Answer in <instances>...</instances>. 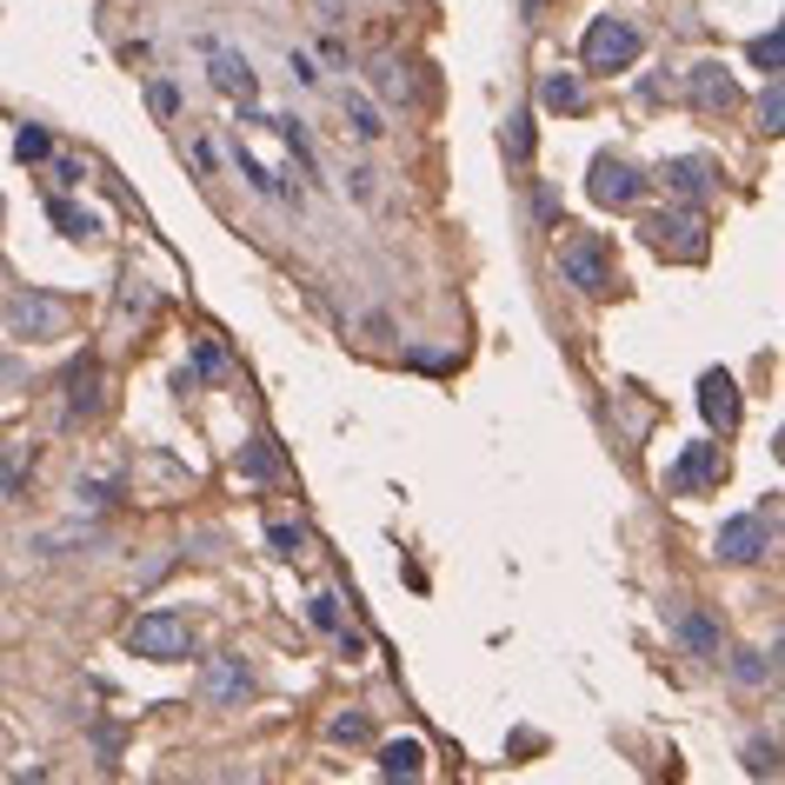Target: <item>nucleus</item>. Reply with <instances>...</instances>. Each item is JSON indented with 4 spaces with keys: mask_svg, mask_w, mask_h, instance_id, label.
<instances>
[{
    "mask_svg": "<svg viewBox=\"0 0 785 785\" xmlns=\"http://www.w3.org/2000/svg\"><path fill=\"white\" fill-rule=\"evenodd\" d=\"M640 47H646L640 20H626V13H593L586 33H580V67H586V73H633Z\"/></svg>",
    "mask_w": 785,
    "mask_h": 785,
    "instance_id": "f257e3e1",
    "label": "nucleus"
},
{
    "mask_svg": "<svg viewBox=\"0 0 785 785\" xmlns=\"http://www.w3.org/2000/svg\"><path fill=\"white\" fill-rule=\"evenodd\" d=\"M646 240H653L666 260H700V253H706V213L686 207V200H673V207L646 213Z\"/></svg>",
    "mask_w": 785,
    "mask_h": 785,
    "instance_id": "f03ea898",
    "label": "nucleus"
},
{
    "mask_svg": "<svg viewBox=\"0 0 785 785\" xmlns=\"http://www.w3.org/2000/svg\"><path fill=\"white\" fill-rule=\"evenodd\" d=\"M127 653H133V660H160V666L193 660V626H187L180 613H147V620H133Z\"/></svg>",
    "mask_w": 785,
    "mask_h": 785,
    "instance_id": "7ed1b4c3",
    "label": "nucleus"
},
{
    "mask_svg": "<svg viewBox=\"0 0 785 785\" xmlns=\"http://www.w3.org/2000/svg\"><path fill=\"white\" fill-rule=\"evenodd\" d=\"M560 280H566L573 293H606V286H613V253H606V240H600V233L560 240Z\"/></svg>",
    "mask_w": 785,
    "mask_h": 785,
    "instance_id": "20e7f679",
    "label": "nucleus"
},
{
    "mask_svg": "<svg viewBox=\"0 0 785 785\" xmlns=\"http://www.w3.org/2000/svg\"><path fill=\"white\" fill-rule=\"evenodd\" d=\"M7 333L13 340H27V346H40V340H60L67 333V300H53V293H13L7 300Z\"/></svg>",
    "mask_w": 785,
    "mask_h": 785,
    "instance_id": "39448f33",
    "label": "nucleus"
},
{
    "mask_svg": "<svg viewBox=\"0 0 785 785\" xmlns=\"http://www.w3.org/2000/svg\"><path fill=\"white\" fill-rule=\"evenodd\" d=\"M586 193H593L600 207H613V213H633L640 193H646V167H626L620 153H600L593 173H586Z\"/></svg>",
    "mask_w": 785,
    "mask_h": 785,
    "instance_id": "423d86ee",
    "label": "nucleus"
},
{
    "mask_svg": "<svg viewBox=\"0 0 785 785\" xmlns=\"http://www.w3.org/2000/svg\"><path fill=\"white\" fill-rule=\"evenodd\" d=\"M253 686H260V680H253L246 653H213L207 673H200V700H207V706H246Z\"/></svg>",
    "mask_w": 785,
    "mask_h": 785,
    "instance_id": "0eeeda50",
    "label": "nucleus"
},
{
    "mask_svg": "<svg viewBox=\"0 0 785 785\" xmlns=\"http://www.w3.org/2000/svg\"><path fill=\"white\" fill-rule=\"evenodd\" d=\"M713 553H719L726 566H753V560H766V553H773V513H739V520H726Z\"/></svg>",
    "mask_w": 785,
    "mask_h": 785,
    "instance_id": "6e6552de",
    "label": "nucleus"
},
{
    "mask_svg": "<svg viewBox=\"0 0 785 785\" xmlns=\"http://www.w3.org/2000/svg\"><path fill=\"white\" fill-rule=\"evenodd\" d=\"M200 53H207V87H213V93H227V100H253V93H260V73H253L233 47H220L213 33H200Z\"/></svg>",
    "mask_w": 785,
    "mask_h": 785,
    "instance_id": "1a4fd4ad",
    "label": "nucleus"
},
{
    "mask_svg": "<svg viewBox=\"0 0 785 785\" xmlns=\"http://www.w3.org/2000/svg\"><path fill=\"white\" fill-rule=\"evenodd\" d=\"M366 80L380 87V100H386V107H420V87H426V80H420V60H413V53H400V47H393V53H380V60H366Z\"/></svg>",
    "mask_w": 785,
    "mask_h": 785,
    "instance_id": "9d476101",
    "label": "nucleus"
},
{
    "mask_svg": "<svg viewBox=\"0 0 785 785\" xmlns=\"http://www.w3.org/2000/svg\"><path fill=\"white\" fill-rule=\"evenodd\" d=\"M719 480H726V453H719L713 440H693V446L673 460V473H666V486H673L680 500H686V493H713Z\"/></svg>",
    "mask_w": 785,
    "mask_h": 785,
    "instance_id": "9b49d317",
    "label": "nucleus"
},
{
    "mask_svg": "<svg viewBox=\"0 0 785 785\" xmlns=\"http://www.w3.org/2000/svg\"><path fill=\"white\" fill-rule=\"evenodd\" d=\"M673 640H680L686 660H726V620H719L713 606H686V613H673Z\"/></svg>",
    "mask_w": 785,
    "mask_h": 785,
    "instance_id": "f8f14e48",
    "label": "nucleus"
},
{
    "mask_svg": "<svg viewBox=\"0 0 785 785\" xmlns=\"http://www.w3.org/2000/svg\"><path fill=\"white\" fill-rule=\"evenodd\" d=\"M686 100H693L700 113H733V107H739V80H733V67H719V60H693V67H686Z\"/></svg>",
    "mask_w": 785,
    "mask_h": 785,
    "instance_id": "ddd939ff",
    "label": "nucleus"
},
{
    "mask_svg": "<svg viewBox=\"0 0 785 785\" xmlns=\"http://www.w3.org/2000/svg\"><path fill=\"white\" fill-rule=\"evenodd\" d=\"M660 187H666L673 200H686V207H706V193H713V160L680 153V160H666V167H660Z\"/></svg>",
    "mask_w": 785,
    "mask_h": 785,
    "instance_id": "4468645a",
    "label": "nucleus"
},
{
    "mask_svg": "<svg viewBox=\"0 0 785 785\" xmlns=\"http://www.w3.org/2000/svg\"><path fill=\"white\" fill-rule=\"evenodd\" d=\"M700 413L713 420V433H733V426H739V386H733L726 366H713V373L700 380Z\"/></svg>",
    "mask_w": 785,
    "mask_h": 785,
    "instance_id": "2eb2a0df",
    "label": "nucleus"
},
{
    "mask_svg": "<svg viewBox=\"0 0 785 785\" xmlns=\"http://www.w3.org/2000/svg\"><path fill=\"white\" fill-rule=\"evenodd\" d=\"M67 386H73V393H67V420H73V426L93 420V413H100V360H80V366L67 373Z\"/></svg>",
    "mask_w": 785,
    "mask_h": 785,
    "instance_id": "dca6fc26",
    "label": "nucleus"
},
{
    "mask_svg": "<svg viewBox=\"0 0 785 785\" xmlns=\"http://www.w3.org/2000/svg\"><path fill=\"white\" fill-rule=\"evenodd\" d=\"M240 473L260 480V486H280V480H286V460H280V446H273L266 433H253V440L240 446Z\"/></svg>",
    "mask_w": 785,
    "mask_h": 785,
    "instance_id": "f3484780",
    "label": "nucleus"
},
{
    "mask_svg": "<svg viewBox=\"0 0 785 785\" xmlns=\"http://www.w3.org/2000/svg\"><path fill=\"white\" fill-rule=\"evenodd\" d=\"M540 100H546L553 113H580V107H586V80H580V73H546V80H540Z\"/></svg>",
    "mask_w": 785,
    "mask_h": 785,
    "instance_id": "a211bd4d",
    "label": "nucleus"
},
{
    "mask_svg": "<svg viewBox=\"0 0 785 785\" xmlns=\"http://www.w3.org/2000/svg\"><path fill=\"white\" fill-rule=\"evenodd\" d=\"M380 773H386V779H420V773H426V746H420V739H393V746L380 753Z\"/></svg>",
    "mask_w": 785,
    "mask_h": 785,
    "instance_id": "6ab92c4d",
    "label": "nucleus"
},
{
    "mask_svg": "<svg viewBox=\"0 0 785 785\" xmlns=\"http://www.w3.org/2000/svg\"><path fill=\"white\" fill-rule=\"evenodd\" d=\"M27 466H33L27 440H0V500H20V486H27Z\"/></svg>",
    "mask_w": 785,
    "mask_h": 785,
    "instance_id": "aec40b11",
    "label": "nucleus"
},
{
    "mask_svg": "<svg viewBox=\"0 0 785 785\" xmlns=\"http://www.w3.org/2000/svg\"><path fill=\"white\" fill-rule=\"evenodd\" d=\"M47 213L60 220V233H67V240H93V233H100V220H93L87 207H73L67 193H47Z\"/></svg>",
    "mask_w": 785,
    "mask_h": 785,
    "instance_id": "412c9836",
    "label": "nucleus"
},
{
    "mask_svg": "<svg viewBox=\"0 0 785 785\" xmlns=\"http://www.w3.org/2000/svg\"><path fill=\"white\" fill-rule=\"evenodd\" d=\"M340 107H346V133H353V140H380V133H386V120H380V107H373L366 93H346Z\"/></svg>",
    "mask_w": 785,
    "mask_h": 785,
    "instance_id": "4be33fe9",
    "label": "nucleus"
},
{
    "mask_svg": "<svg viewBox=\"0 0 785 785\" xmlns=\"http://www.w3.org/2000/svg\"><path fill=\"white\" fill-rule=\"evenodd\" d=\"M773 673H779V653H739L733 660V686H746V693L773 686Z\"/></svg>",
    "mask_w": 785,
    "mask_h": 785,
    "instance_id": "5701e85b",
    "label": "nucleus"
},
{
    "mask_svg": "<svg viewBox=\"0 0 785 785\" xmlns=\"http://www.w3.org/2000/svg\"><path fill=\"white\" fill-rule=\"evenodd\" d=\"M346 200H353V207H373V200H380V167H373V160H353V167H346Z\"/></svg>",
    "mask_w": 785,
    "mask_h": 785,
    "instance_id": "b1692460",
    "label": "nucleus"
},
{
    "mask_svg": "<svg viewBox=\"0 0 785 785\" xmlns=\"http://www.w3.org/2000/svg\"><path fill=\"white\" fill-rule=\"evenodd\" d=\"M233 160H240V173H246V187H253V193L286 200V187H280V173H273V167H260V160H253V153H240V147H233Z\"/></svg>",
    "mask_w": 785,
    "mask_h": 785,
    "instance_id": "393cba45",
    "label": "nucleus"
},
{
    "mask_svg": "<svg viewBox=\"0 0 785 785\" xmlns=\"http://www.w3.org/2000/svg\"><path fill=\"white\" fill-rule=\"evenodd\" d=\"M753 113H759V120H753L759 133H779V127H785V93H779V80H766V93H759V107H753Z\"/></svg>",
    "mask_w": 785,
    "mask_h": 785,
    "instance_id": "a878e982",
    "label": "nucleus"
},
{
    "mask_svg": "<svg viewBox=\"0 0 785 785\" xmlns=\"http://www.w3.org/2000/svg\"><path fill=\"white\" fill-rule=\"evenodd\" d=\"M193 373L213 380V386L227 380V353H220V340H193Z\"/></svg>",
    "mask_w": 785,
    "mask_h": 785,
    "instance_id": "bb28decb",
    "label": "nucleus"
},
{
    "mask_svg": "<svg viewBox=\"0 0 785 785\" xmlns=\"http://www.w3.org/2000/svg\"><path fill=\"white\" fill-rule=\"evenodd\" d=\"M366 733H373L366 713H333V719H326V739H333V746H353V739H366Z\"/></svg>",
    "mask_w": 785,
    "mask_h": 785,
    "instance_id": "cd10ccee",
    "label": "nucleus"
},
{
    "mask_svg": "<svg viewBox=\"0 0 785 785\" xmlns=\"http://www.w3.org/2000/svg\"><path fill=\"white\" fill-rule=\"evenodd\" d=\"M746 773L753 779H779V746L773 739H746Z\"/></svg>",
    "mask_w": 785,
    "mask_h": 785,
    "instance_id": "c85d7f7f",
    "label": "nucleus"
},
{
    "mask_svg": "<svg viewBox=\"0 0 785 785\" xmlns=\"http://www.w3.org/2000/svg\"><path fill=\"white\" fill-rule=\"evenodd\" d=\"M506 153H513V160H533V120H526V107L506 113Z\"/></svg>",
    "mask_w": 785,
    "mask_h": 785,
    "instance_id": "c756f323",
    "label": "nucleus"
},
{
    "mask_svg": "<svg viewBox=\"0 0 785 785\" xmlns=\"http://www.w3.org/2000/svg\"><path fill=\"white\" fill-rule=\"evenodd\" d=\"M306 620H313V633H340V606H333V593H313V600H306Z\"/></svg>",
    "mask_w": 785,
    "mask_h": 785,
    "instance_id": "7c9ffc66",
    "label": "nucleus"
},
{
    "mask_svg": "<svg viewBox=\"0 0 785 785\" xmlns=\"http://www.w3.org/2000/svg\"><path fill=\"white\" fill-rule=\"evenodd\" d=\"M13 147H20V160H47V153H53V133H40V127H20V140H13Z\"/></svg>",
    "mask_w": 785,
    "mask_h": 785,
    "instance_id": "2f4dec72",
    "label": "nucleus"
},
{
    "mask_svg": "<svg viewBox=\"0 0 785 785\" xmlns=\"http://www.w3.org/2000/svg\"><path fill=\"white\" fill-rule=\"evenodd\" d=\"M120 500V480H80V506H113Z\"/></svg>",
    "mask_w": 785,
    "mask_h": 785,
    "instance_id": "473e14b6",
    "label": "nucleus"
},
{
    "mask_svg": "<svg viewBox=\"0 0 785 785\" xmlns=\"http://www.w3.org/2000/svg\"><path fill=\"white\" fill-rule=\"evenodd\" d=\"M746 53H753V67H766V73H779V33H759V40H753Z\"/></svg>",
    "mask_w": 785,
    "mask_h": 785,
    "instance_id": "72a5a7b5",
    "label": "nucleus"
},
{
    "mask_svg": "<svg viewBox=\"0 0 785 785\" xmlns=\"http://www.w3.org/2000/svg\"><path fill=\"white\" fill-rule=\"evenodd\" d=\"M73 187H87V167L80 160H53V193H73Z\"/></svg>",
    "mask_w": 785,
    "mask_h": 785,
    "instance_id": "f704fd0d",
    "label": "nucleus"
},
{
    "mask_svg": "<svg viewBox=\"0 0 785 785\" xmlns=\"http://www.w3.org/2000/svg\"><path fill=\"white\" fill-rule=\"evenodd\" d=\"M193 167H200V180H213L220 173V147L213 140H193Z\"/></svg>",
    "mask_w": 785,
    "mask_h": 785,
    "instance_id": "c9c22d12",
    "label": "nucleus"
},
{
    "mask_svg": "<svg viewBox=\"0 0 785 785\" xmlns=\"http://www.w3.org/2000/svg\"><path fill=\"white\" fill-rule=\"evenodd\" d=\"M266 546H273L280 560H293V553H300V526H273V533H266Z\"/></svg>",
    "mask_w": 785,
    "mask_h": 785,
    "instance_id": "e433bc0d",
    "label": "nucleus"
},
{
    "mask_svg": "<svg viewBox=\"0 0 785 785\" xmlns=\"http://www.w3.org/2000/svg\"><path fill=\"white\" fill-rule=\"evenodd\" d=\"M533 213H540V227H553V220H560V193L540 187V193H533Z\"/></svg>",
    "mask_w": 785,
    "mask_h": 785,
    "instance_id": "4c0bfd02",
    "label": "nucleus"
},
{
    "mask_svg": "<svg viewBox=\"0 0 785 785\" xmlns=\"http://www.w3.org/2000/svg\"><path fill=\"white\" fill-rule=\"evenodd\" d=\"M147 100H153V113H173V107H180V93H173L167 80H153V87H147Z\"/></svg>",
    "mask_w": 785,
    "mask_h": 785,
    "instance_id": "58836bf2",
    "label": "nucleus"
},
{
    "mask_svg": "<svg viewBox=\"0 0 785 785\" xmlns=\"http://www.w3.org/2000/svg\"><path fill=\"white\" fill-rule=\"evenodd\" d=\"M293 80H300V87H320V67H313V53H293Z\"/></svg>",
    "mask_w": 785,
    "mask_h": 785,
    "instance_id": "ea45409f",
    "label": "nucleus"
},
{
    "mask_svg": "<svg viewBox=\"0 0 785 785\" xmlns=\"http://www.w3.org/2000/svg\"><path fill=\"white\" fill-rule=\"evenodd\" d=\"M320 60H326V67H346V47H340V40L326 33V40H320Z\"/></svg>",
    "mask_w": 785,
    "mask_h": 785,
    "instance_id": "a19ab883",
    "label": "nucleus"
},
{
    "mask_svg": "<svg viewBox=\"0 0 785 785\" xmlns=\"http://www.w3.org/2000/svg\"><path fill=\"white\" fill-rule=\"evenodd\" d=\"M0 286H7V266H0Z\"/></svg>",
    "mask_w": 785,
    "mask_h": 785,
    "instance_id": "79ce46f5",
    "label": "nucleus"
},
{
    "mask_svg": "<svg viewBox=\"0 0 785 785\" xmlns=\"http://www.w3.org/2000/svg\"><path fill=\"white\" fill-rule=\"evenodd\" d=\"M0 213H7V207H0Z\"/></svg>",
    "mask_w": 785,
    "mask_h": 785,
    "instance_id": "37998d69",
    "label": "nucleus"
}]
</instances>
